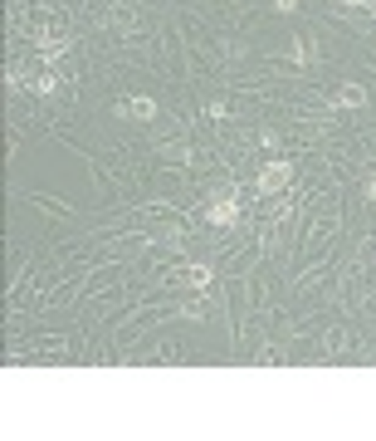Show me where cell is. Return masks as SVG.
<instances>
[{
	"label": "cell",
	"instance_id": "obj_2",
	"mask_svg": "<svg viewBox=\"0 0 376 441\" xmlns=\"http://www.w3.org/2000/svg\"><path fill=\"white\" fill-rule=\"evenodd\" d=\"M328 104H332V108H362V104H367V89H362V84H342V89H332Z\"/></svg>",
	"mask_w": 376,
	"mask_h": 441
},
{
	"label": "cell",
	"instance_id": "obj_5",
	"mask_svg": "<svg viewBox=\"0 0 376 441\" xmlns=\"http://www.w3.org/2000/svg\"><path fill=\"white\" fill-rule=\"evenodd\" d=\"M122 118H137V123H147V118H157V104L152 99H127V104H117Z\"/></svg>",
	"mask_w": 376,
	"mask_h": 441
},
{
	"label": "cell",
	"instance_id": "obj_3",
	"mask_svg": "<svg viewBox=\"0 0 376 441\" xmlns=\"http://www.w3.org/2000/svg\"><path fill=\"white\" fill-rule=\"evenodd\" d=\"M176 285H186V290H210V270L205 265H186L181 275H171Z\"/></svg>",
	"mask_w": 376,
	"mask_h": 441
},
{
	"label": "cell",
	"instance_id": "obj_1",
	"mask_svg": "<svg viewBox=\"0 0 376 441\" xmlns=\"http://www.w3.org/2000/svg\"><path fill=\"white\" fill-rule=\"evenodd\" d=\"M288 182H293V162H288V157H279V162H269V167L259 172V182H254V187H259V197H274V192H283Z\"/></svg>",
	"mask_w": 376,
	"mask_h": 441
},
{
	"label": "cell",
	"instance_id": "obj_6",
	"mask_svg": "<svg viewBox=\"0 0 376 441\" xmlns=\"http://www.w3.org/2000/svg\"><path fill=\"white\" fill-rule=\"evenodd\" d=\"M313 54H318V44H313V39H308V35H303V39H293V44H288V59H293V64H313Z\"/></svg>",
	"mask_w": 376,
	"mask_h": 441
},
{
	"label": "cell",
	"instance_id": "obj_7",
	"mask_svg": "<svg viewBox=\"0 0 376 441\" xmlns=\"http://www.w3.org/2000/svg\"><path fill=\"white\" fill-rule=\"evenodd\" d=\"M362 197L376 206V172H372V177H362Z\"/></svg>",
	"mask_w": 376,
	"mask_h": 441
},
{
	"label": "cell",
	"instance_id": "obj_8",
	"mask_svg": "<svg viewBox=\"0 0 376 441\" xmlns=\"http://www.w3.org/2000/svg\"><path fill=\"white\" fill-rule=\"evenodd\" d=\"M274 10H279V15H293V10H298V0H274Z\"/></svg>",
	"mask_w": 376,
	"mask_h": 441
},
{
	"label": "cell",
	"instance_id": "obj_4",
	"mask_svg": "<svg viewBox=\"0 0 376 441\" xmlns=\"http://www.w3.org/2000/svg\"><path fill=\"white\" fill-rule=\"evenodd\" d=\"M235 211H240V206H235V197H220L215 206H205V220H210V225H230V220H235Z\"/></svg>",
	"mask_w": 376,
	"mask_h": 441
}]
</instances>
